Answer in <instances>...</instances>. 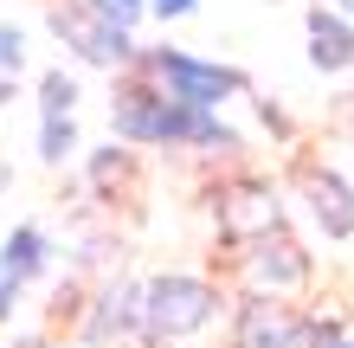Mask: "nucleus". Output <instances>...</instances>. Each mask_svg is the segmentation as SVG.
Listing matches in <instances>:
<instances>
[{
    "label": "nucleus",
    "instance_id": "4468645a",
    "mask_svg": "<svg viewBox=\"0 0 354 348\" xmlns=\"http://www.w3.org/2000/svg\"><path fill=\"white\" fill-rule=\"evenodd\" d=\"M84 7L97 19H110V26H122V33H136L142 19H149V0H84Z\"/></svg>",
    "mask_w": 354,
    "mask_h": 348
},
{
    "label": "nucleus",
    "instance_id": "0eeeda50",
    "mask_svg": "<svg viewBox=\"0 0 354 348\" xmlns=\"http://www.w3.org/2000/svg\"><path fill=\"white\" fill-rule=\"evenodd\" d=\"M303 39H309V65L322 77H335L354 65V13L348 7H328V0H309L303 13Z\"/></svg>",
    "mask_w": 354,
    "mask_h": 348
},
{
    "label": "nucleus",
    "instance_id": "aec40b11",
    "mask_svg": "<svg viewBox=\"0 0 354 348\" xmlns=\"http://www.w3.org/2000/svg\"><path fill=\"white\" fill-rule=\"evenodd\" d=\"M348 13H354V0H348Z\"/></svg>",
    "mask_w": 354,
    "mask_h": 348
},
{
    "label": "nucleus",
    "instance_id": "2eb2a0df",
    "mask_svg": "<svg viewBox=\"0 0 354 348\" xmlns=\"http://www.w3.org/2000/svg\"><path fill=\"white\" fill-rule=\"evenodd\" d=\"M19 71H26V33L0 26V84H19Z\"/></svg>",
    "mask_w": 354,
    "mask_h": 348
},
{
    "label": "nucleus",
    "instance_id": "f3484780",
    "mask_svg": "<svg viewBox=\"0 0 354 348\" xmlns=\"http://www.w3.org/2000/svg\"><path fill=\"white\" fill-rule=\"evenodd\" d=\"M19 297H26V284H13V277H0V322H13V310H19Z\"/></svg>",
    "mask_w": 354,
    "mask_h": 348
},
{
    "label": "nucleus",
    "instance_id": "dca6fc26",
    "mask_svg": "<svg viewBox=\"0 0 354 348\" xmlns=\"http://www.w3.org/2000/svg\"><path fill=\"white\" fill-rule=\"evenodd\" d=\"M194 7H200V0H149V19H161V26H168V19H187Z\"/></svg>",
    "mask_w": 354,
    "mask_h": 348
},
{
    "label": "nucleus",
    "instance_id": "6ab92c4d",
    "mask_svg": "<svg viewBox=\"0 0 354 348\" xmlns=\"http://www.w3.org/2000/svg\"><path fill=\"white\" fill-rule=\"evenodd\" d=\"M328 7H348V0H328Z\"/></svg>",
    "mask_w": 354,
    "mask_h": 348
},
{
    "label": "nucleus",
    "instance_id": "7ed1b4c3",
    "mask_svg": "<svg viewBox=\"0 0 354 348\" xmlns=\"http://www.w3.org/2000/svg\"><path fill=\"white\" fill-rule=\"evenodd\" d=\"M46 26L65 39V52L77 58V65H97V71H129L136 65V33L110 26V19H97L84 0H52L46 7Z\"/></svg>",
    "mask_w": 354,
    "mask_h": 348
},
{
    "label": "nucleus",
    "instance_id": "f03ea898",
    "mask_svg": "<svg viewBox=\"0 0 354 348\" xmlns=\"http://www.w3.org/2000/svg\"><path fill=\"white\" fill-rule=\"evenodd\" d=\"M136 71L149 77L161 97L206 104V110H225L232 97H252V71L219 65V58H200V52H187V46H142L136 52Z\"/></svg>",
    "mask_w": 354,
    "mask_h": 348
},
{
    "label": "nucleus",
    "instance_id": "9b49d317",
    "mask_svg": "<svg viewBox=\"0 0 354 348\" xmlns=\"http://www.w3.org/2000/svg\"><path fill=\"white\" fill-rule=\"evenodd\" d=\"M290 336H297V316H283V310H270V303H245V316H239V348H290Z\"/></svg>",
    "mask_w": 354,
    "mask_h": 348
},
{
    "label": "nucleus",
    "instance_id": "20e7f679",
    "mask_svg": "<svg viewBox=\"0 0 354 348\" xmlns=\"http://www.w3.org/2000/svg\"><path fill=\"white\" fill-rule=\"evenodd\" d=\"M110 129L129 149H168V97H161L136 65L122 71V84L110 97Z\"/></svg>",
    "mask_w": 354,
    "mask_h": 348
},
{
    "label": "nucleus",
    "instance_id": "1a4fd4ad",
    "mask_svg": "<svg viewBox=\"0 0 354 348\" xmlns=\"http://www.w3.org/2000/svg\"><path fill=\"white\" fill-rule=\"evenodd\" d=\"M136 316H142V284H110V291L97 297V310H91V322H84V342L91 348H103V342H116V336H136Z\"/></svg>",
    "mask_w": 354,
    "mask_h": 348
},
{
    "label": "nucleus",
    "instance_id": "9d476101",
    "mask_svg": "<svg viewBox=\"0 0 354 348\" xmlns=\"http://www.w3.org/2000/svg\"><path fill=\"white\" fill-rule=\"evenodd\" d=\"M52 271V232L46 226H13L7 245H0V277H13V284H39Z\"/></svg>",
    "mask_w": 354,
    "mask_h": 348
},
{
    "label": "nucleus",
    "instance_id": "ddd939ff",
    "mask_svg": "<svg viewBox=\"0 0 354 348\" xmlns=\"http://www.w3.org/2000/svg\"><path fill=\"white\" fill-rule=\"evenodd\" d=\"M39 116H77V77L65 65L39 71Z\"/></svg>",
    "mask_w": 354,
    "mask_h": 348
},
{
    "label": "nucleus",
    "instance_id": "39448f33",
    "mask_svg": "<svg viewBox=\"0 0 354 348\" xmlns=\"http://www.w3.org/2000/svg\"><path fill=\"white\" fill-rule=\"evenodd\" d=\"M297 200H303V213L322 226V239H354V187L335 168L297 161Z\"/></svg>",
    "mask_w": 354,
    "mask_h": 348
},
{
    "label": "nucleus",
    "instance_id": "6e6552de",
    "mask_svg": "<svg viewBox=\"0 0 354 348\" xmlns=\"http://www.w3.org/2000/svg\"><path fill=\"white\" fill-rule=\"evenodd\" d=\"M270 226H283L277 187H270V181H239V187H232V207H219V232L225 239H258Z\"/></svg>",
    "mask_w": 354,
    "mask_h": 348
},
{
    "label": "nucleus",
    "instance_id": "423d86ee",
    "mask_svg": "<svg viewBox=\"0 0 354 348\" xmlns=\"http://www.w3.org/2000/svg\"><path fill=\"white\" fill-rule=\"evenodd\" d=\"M245 277H252V291L290 297V291H303V284H309V252L270 226V232L252 239V252H245Z\"/></svg>",
    "mask_w": 354,
    "mask_h": 348
},
{
    "label": "nucleus",
    "instance_id": "f8f14e48",
    "mask_svg": "<svg viewBox=\"0 0 354 348\" xmlns=\"http://www.w3.org/2000/svg\"><path fill=\"white\" fill-rule=\"evenodd\" d=\"M71 155H77V116H39V161L65 168Z\"/></svg>",
    "mask_w": 354,
    "mask_h": 348
},
{
    "label": "nucleus",
    "instance_id": "f257e3e1",
    "mask_svg": "<svg viewBox=\"0 0 354 348\" xmlns=\"http://www.w3.org/2000/svg\"><path fill=\"white\" fill-rule=\"evenodd\" d=\"M225 310L219 284L213 277H194V271H168V277H149L142 284V316H136V336L149 348H168V342H187L200 329H213Z\"/></svg>",
    "mask_w": 354,
    "mask_h": 348
},
{
    "label": "nucleus",
    "instance_id": "a211bd4d",
    "mask_svg": "<svg viewBox=\"0 0 354 348\" xmlns=\"http://www.w3.org/2000/svg\"><path fill=\"white\" fill-rule=\"evenodd\" d=\"M13 348H39V336H26V342H13Z\"/></svg>",
    "mask_w": 354,
    "mask_h": 348
}]
</instances>
